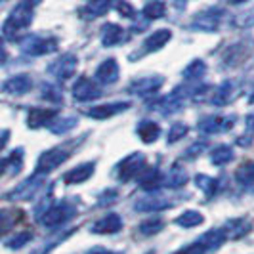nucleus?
I'll return each mask as SVG.
<instances>
[{
    "label": "nucleus",
    "mask_w": 254,
    "mask_h": 254,
    "mask_svg": "<svg viewBox=\"0 0 254 254\" xmlns=\"http://www.w3.org/2000/svg\"><path fill=\"white\" fill-rule=\"evenodd\" d=\"M149 254H151V253H149Z\"/></svg>",
    "instance_id": "53"
},
{
    "label": "nucleus",
    "mask_w": 254,
    "mask_h": 254,
    "mask_svg": "<svg viewBox=\"0 0 254 254\" xmlns=\"http://www.w3.org/2000/svg\"><path fill=\"white\" fill-rule=\"evenodd\" d=\"M165 13H166V6L165 2H161V0H153L149 4H145V8H143V15L147 19H159Z\"/></svg>",
    "instance_id": "35"
},
{
    "label": "nucleus",
    "mask_w": 254,
    "mask_h": 254,
    "mask_svg": "<svg viewBox=\"0 0 254 254\" xmlns=\"http://www.w3.org/2000/svg\"><path fill=\"white\" fill-rule=\"evenodd\" d=\"M224 231H226V237L229 239H241L243 235H247L251 231V226L245 220H235V222H228Z\"/></svg>",
    "instance_id": "30"
},
{
    "label": "nucleus",
    "mask_w": 254,
    "mask_h": 254,
    "mask_svg": "<svg viewBox=\"0 0 254 254\" xmlns=\"http://www.w3.org/2000/svg\"><path fill=\"white\" fill-rule=\"evenodd\" d=\"M231 94H233V82L226 80L216 88L214 96H212V103L214 105H226L229 102V98H231Z\"/></svg>",
    "instance_id": "34"
},
{
    "label": "nucleus",
    "mask_w": 254,
    "mask_h": 254,
    "mask_svg": "<svg viewBox=\"0 0 254 254\" xmlns=\"http://www.w3.org/2000/svg\"><path fill=\"white\" fill-rule=\"evenodd\" d=\"M69 157V151L64 147H52L48 151H44L38 157L37 163V174H48L52 170H56L60 165H64Z\"/></svg>",
    "instance_id": "5"
},
{
    "label": "nucleus",
    "mask_w": 254,
    "mask_h": 254,
    "mask_svg": "<svg viewBox=\"0 0 254 254\" xmlns=\"http://www.w3.org/2000/svg\"><path fill=\"white\" fill-rule=\"evenodd\" d=\"M56 117L54 109H31L27 115V127L29 128H40V127H48L52 119Z\"/></svg>",
    "instance_id": "22"
},
{
    "label": "nucleus",
    "mask_w": 254,
    "mask_h": 254,
    "mask_svg": "<svg viewBox=\"0 0 254 254\" xmlns=\"http://www.w3.org/2000/svg\"><path fill=\"white\" fill-rule=\"evenodd\" d=\"M8 168V159H0V174Z\"/></svg>",
    "instance_id": "46"
},
{
    "label": "nucleus",
    "mask_w": 254,
    "mask_h": 254,
    "mask_svg": "<svg viewBox=\"0 0 254 254\" xmlns=\"http://www.w3.org/2000/svg\"><path fill=\"white\" fill-rule=\"evenodd\" d=\"M13 224H15V218L10 210H4V208H0V237L2 235H6L10 229L13 228Z\"/></svg>",
    "instance_id": "37"
},
{
    "label": "nucleus",
    "mask_w": 254,
    "mask_h": 254,
    "mask_svg": "<svg viewBox=\"0 0 254 254\" xmlns=\"http://www.w3.org/2000/svg\"><path fill=\"white\" fill-rule=\"evenodd\" d=\"M38 0H23L19 6L13 8V12L8 15L6 23H4V33L8 37H15L19 31H23L31 25L33 21V10Z\"/></svg>",
    "instance_id": "1"
},
{
    "label": "nucleus",
    "mask_w": 254,
    "mask_h": 254,
    "mask_svg": "<svg viewBox=\"0 0 254 254\" xmlns=\"http://www.w3.org/2000/svg\"><path fill=\"white\" fill-rule=\"evenodd\" d=\"M94 170H96V165H94V163H82V165L71 168L69 172H65V176H64L65 184H82V182H86V180L92 178Z\"/></svg>",
    "instance_id": "17"
},
{
    "label": "nucleus",
    "mask_w": 254,
    "mask_h": 254,
    "mask_svg": "<svg viewBox=\"0 0 254 254\" xmlns=\"http://www.w3.org/2000/svg\"><path fill=\"white\" fill-rule=\"evenodd\" d=\"M151 109L159 111L163 115H172V113H178L182 111V98L176 96V94H170V96H165L161 100H155L151 103Z\"/></svg>",
    "instance_id": "19"
},
{
    "label": "nucleus",
    "mask_w": 254,
    "mask_h": 254,
    "mask_svg": "<svg viewBox=\"0 0 254 254\" xmlns=\"http://www.w3.org/2000/svg\"><path fill=\"white\" fill-rule=\"evenodd\" d=\"M235 180H237V184L243 186V188L254 186V163L253 161H247V163L239 165V168L235 170Z\"/></svg>",
    "instance_id": "27"
},
{
    "label": "nucleus",
    "mask_w": 254,
    "mask_h": 254,
    "mask_svg": "<svg viewBox=\"0 0 254 254\" xmlns=\"http://www.w3.org/2000/svg\"><path fill=\"white\" fill-rule=\"evenodd\" d=\"M134 206L138 212H157V210H168L172 203L163 195H145V197L138 199Z\"/></svg>",
    "instance_id": "14"
},
{
    "label": "nucleus",
    "mask_w": 254,
    "mask_h": 254,
    "mask_svg": "<svg viewBox=\"0 0 254 254\" xmlns=\"http://www.w3.org/2000/svg\"><path fill=\"white\" fill-rule=\"evenodd\" d=\"M188 180H190V174L186 172V168L182 165H174L168 170L165 180H163V186L165 188H172V190H178V188L188 184Z\"/></svg>",
    "instance_id": "21"
},
{
    "label": "nucleus",
    "mask_w": 254,
    "mask_h": 254,
    "mask_svg": "<svg viewBox=\"0 0 254 254\" xmlns=\"http://www.w3.org/2000/svg\"><path fill=\"white\" fill-rule=\"evenodd\" d=\"M0 2H2V0H0Z\"/></svg>",
    "instance_id": "52"
},
{
    "label": "nucleus",
    "mask_w": 254,
    "mask_h": 254,
    "mask_svg": "<svg viewBox=\"0 0 254 254\" xmlns=\"http://www.w3.org/2000/svg\"><path fill=\"white\" fill-rule=\"evenodd\" d=\"M128 107H130V103L128 102L102 103V105H94V107H90L88 111H86V115L92 117V119H96V121H103V119H111V117H115V115L127 111Z\"/></svg>",
    "instance_id": "12"
},
{
    "label": "nucleus",
    "mask_w": 254,
    "mask_h": 254,
    "mask_svg": "<svg viewBox=\"0 0 254 254\" xmlns=\"http://www.w3.org/2000/svg\"><path fill=\"white\" fill-rule=\"evenodd\" d=\"M136 132H138V136H140V140L143 143H153V141L159 140V136H161V128L153 121H141L138 128H136Z\"/></svg>",
    "instance_id": "25"
},
{
    "label": "nucleus",
    "mask_w": 254,
    "mask_h": 254,
    "mask_svg": "<svg viewBox=\"0 0 254 254\" xmlns=\"http://www.w3.org/2000/svg\"><path fill=\"white\" fill-rule=\"evenodd\" d=\"M96 78H98L100 84H113L115 80L119 78V64H117V60L109 58V60H105V62L98 65Z\"/></svg>",
    "instance_id": "16"
},
{
    "label": "nucleus",
    "mask_w": 254,
    "mask_h": 254,
    "mask_svg": "<svg viewBox=\"0 0 254 254\" xmlns=\"http://www.w3.org/2000/svg\"><path fill=\"white\" fill-rule=\"evenodd\" d=\"M224 15H226V13H224V10H220V8H208V10L197 13V15L193 17L191 27H193V29H199V31L212 33V31H216L218 27H220Z\"/></svg>",
    "instance_id": "6"
},
{
    "label": "nucleus",
    "mask_w": 254,
    "mask_h": 254,
    "mask_svg": "<svg viewBox=\"0 0 254 254\" xmlns=\"http://www.w3.org/2000/svg\"><path fill=\"white\" fill-rule=\"evenodd\" d=\"M29 241H31V233H29V231H23V233H17L15 237H12L10 241H6V247L15 251V249H21V247H25Z\"/></svg>",
    "instance_id": "39"
},
{
    "label": "nucleus",
    "mask_w": 254,
    "mask_h": 254,
    "mask_svg": "<svg viewBox=\"0 0 254 254\" xmlns=\"http://www.w3.org/2000/svg\"><path fill=\"white\" fill-rule=\"evenodd\" d=\"M75 216V208L67 203H58V204H50L44 214L40 216V224L48 229H56L60 226H64L65 222H69L71 218Z\"/></svg>",
    "instance_id": "4"
},
{
    "label": "nucleus",
    "mask_w": 254,
    "mask_h": 254,
    "mask_svg": "<svg viewBox=\"0 0 254 254\" xmlns=\"http://www.w3.org/2000/svg\"><path fill=\"white\" fill-rule=\"evenodd\" d=\"M195 184H197V188H201V190L206 193V197H212L218 191V186H220L218 178L204 176V174H197V176H195Z\"/></svg>",
    "instance_id": "33"
},
{
    "label": "nucleus",
    "mask_w": 254,
    "mask_h": 254,
    "mask_svg": "<svg viewBox=\"0 0 254 254\" xmlns=\"http://www.w3.org/2000/svg\"><path fill=\"white\" fill-rule=\"evenodd\" d=\"M235 25L243 27V29H247V27H254V8L239 13V15L235 17Z\"/></svg>",
    "instance_id": "40"
},
{
    "label": "nucleus",
    "mask_w": 254,
    "mask_h": 254,
    "mask_svg": "<svg viewBox=\"0 0 254 254\" xmlns=\"http://www.w3.org/2000/svg\"><path fill=\"white\" fill-rule=\"evenodd\" d=\"M204 151V143H195V145H191V149L186 151V157H197L199 153Z\"/></svg>",
    "instance_id": "43"
},
{
    "label": "nucleus",
    "mask_w": 254,
    "mask_h": 254,
    "mask_svg": "<svg viewBox=\"0 0 254 254\" xmlns=\"http://www.w3.org/2000/svg\"><path fill=\"white\" fill-rule=\"evenodd\" d=\"M117 10L123 13V15H127V17H132V15H134V8H132V4H128V2H125V0L117 2Z\"/></svg>",
    "instance_id": "42"
},
{
    "label": "nucleus",
    "mask_w": 254,
    "mask_h": 254,
    "mask_svg": "<svg viewBox=\"0 0 254 254\" xmlns=\"http://www.w3.org/2000/svg\"><path fill=\"white\" fill-rule=\"evenodd\" d=\"M251 103H254V92H253V96H251Z\"/></svg>",
    "instance_id": "50"
},
{
    "label": "nucleus",
    "mask_w": 254,
    "mask_h": 254,
    "mask_svg": "<svg viewBox=\"0 0 254 254\" xmlns=\"http://www.w3.org/2000/svg\"><path fill=\"white\" fill-rule=\"evenodd\" d=\"M73 98L76 102H92V100L102 98V88L86 76H80L73 84Z\"/></svg>",
    "instance_id": "10"
},
{
    "label": "nucleus",
    "mask_w": 254,
    "mask_h": 254,
    "mask_svg": "<svg viewBox=\"0 0 254 254\" xmlns=\"http://www.w3.org/2000/svg\"><path fill=\"white\" fill-rule=\"evenodd\" d=\"M42 180H44L42 174H35L31 178L23 180L19 186H15L10 191L8 199H12V201H29V199H33L38 191H40V188H42Z\"/></svg>",
    "instance_id": "7"
},
{
    "label": "nucleus",
    "mask_w": 254,
    "mask_h": 254,
    "mask_svg": "<svg viewBox=\"0 0 254 254\" xmlns=\"http://www.w3.org/2000/svg\"><path fill=\"white\" fill-rule=\"evenodd\" d=\"M121 229H123V218L119 216V214H115V212L103 216L102 220H98L92 226V231L100 233V235H113V233L121 231Z\"/></svg>",
    "instance_id": "15"
},
{
    "label": "nucleus",
    "mask_w": 254,
    "mask_h": 254,
    "mask_svg": "<svg viewBox=\"0 0 254 254\" xmlns=\"http://www.w3.org/2000/svg\"><path fill=\"white\" fill-rule=\"evenodd\" d=\"M235 125V117H220V115H212V117H204L199 121L197 128L203 132V134H220V132H226L229 128Z\"/></svg>",
    "instance_id": "9"
},
{
    "label": "nucleus",
    "mask_w": 254,
    "mask_h": 254,
    "mask_svg": "<svg viewBox=\"0 0 254 254\" xmlns=\"http://www.w3.org/2000/svg\"><path fill=\"white\" fill-rule=\"evenodd\" d=\"M172 37V33L168 31V29H161V31H155L153 35L145 38V42H143V48L141 52H145V54H151V52H159L163 46H166V42L170 40Z\"/></svg>",
    "instance_id": "20"
},
{
    "label": "nucleus",
    "mask_w": 254,
    "mask_h": 254,
    "mask_svg": "<svg viewBox=\"0 0 254 254\" xmlns=\"http://www.w3.org/2000/svg\"><path fill=\"white\" fill-rule=\"evenodd\" d=\"M21 50L27 56H44L58 50V40L56 38H42V37H29L23 40Z\"/></svg>",
    "instance_id": "8"
},
{
    "label": "nucleus",
    "mask_w": 254,
    "mask_h": 254,
    "mask_svg": "<svg viewBox=\"0 0 254 254\" xmlns=\"http://www.w3.org/2000/svg\"><path fill=\"white\" fill-rule=\"evenodd\" d=\"M204 73H206V65H204L203 60H193V62L184 69L182 76H184L186 80H199L201 76H204Z\"/></svg>",
    "instance_id": "32"
},
{
    "label": "nucleus",
    "mask_w": 254,
    "mask_h": 254,
    "mask_svg": "<svg viewBox=\"0 0 254 254\" xmlns=\"http://www.w3.org/2000/svg\"><path fill=\"white\" fill-rule=\"evenodd\" d=\"M204 222V218L201 212H197V210H186V212H182L176 220H174V224L180 226V228H197V226H201Z\"/></svg>",
    "instance_id": "28"
},
{
    "label": "nucleus",
    "mask_w": 254,
    "mask_h": 254,
    "mask_svg": "<svg viewBox=\"0 0 254 254\" xmlns=\"http://www.w3.org/2000/svg\"><path fill=\"white\" fill-rule=\"evenodd\" d=\"M8 138H10V132L8 130H4L2 134H0V149L6 145V141H8Z\"/></svg>",
    "instance_id": "45"
},
{
    "label": "nucleus",
    "mask_w": 254,
    "mask_h": 254,
    "mask_svg": "<svg viewBox=\"0 0 254 254\" xmlns=\"http://www.w3.org/2000/svg\"><path fill=\"white\" fill-rule=\"evenodd\" d=\"M231 159H233V149L229 145H218L210 151V161L216 166L228 165Z\"/></svg>",
    "instance_id": "29"
},
{
    "label": "nucleus",
    "mask_w": 254,
    "mask_h": 254,
    "mask_svg": "<svg viewBox=\"0 0 254 254\" xmlns=\"http://www.w3.org/2000/svg\"><path fill=\"white\" fill-rule=\"evenodd\" d=\"M76 125H78L76 117H58L56 115L48 123V130L54 132V134H65V132H71Z\"/></svg>",
    "instance_id": "26"
},
{
    "label": "nucleus",
    "mask_w": 254,
    "mask_h": 254,
    "mask_svg": "<svg viewBox=\"0 0 254 254\" xmlns=\"http://www.w3.org/2000/svg\"><path fill=\"white\" fill-rule=\"evenodd\" d=\"M76 64L78 62H76V58L73 54H65V56H62L60 60H56L50 65V71L52 75H56L60 80H67V78H71V76L75 75Z\"/></svg>",
    "instance_id": "13"
},
{
    "label": "nucleus",
    "mask_w": 254,
    "mask_h": 254,
    "mask_svg": "<svg viewBox=\"0 0 254 254\" xmlns=\"http://www.w3.org/2000/svg\"><path fill=\"white\" fill-rule=\"evenodd\" d=\"M224 241H226V231L224 229H210L204 235H201L195 243L184 247L182 251L174 254H206L210 251H216Z\"/></svg>",
    "instance_id": "2"
},
{
    "label": "nucleus",
    "mask_w": 254,
    "mask_h": 254,
    "mask_svg": "<svg viewBox=\"0 0 254 254\" xmlns=\"http://www.w3.org/2000/svg\"><path fill=\"white\" fill-rule=\"evenodd\" d=\"M245 127H247V132H249V134H254V113L247 115V119H245Z\"/></svg>",
    "instance_id": "44"
},
{
    "label": "nucleus",
    "mask_w": 254,
    "mask_h": 254,
    "mask_svg": "<svg viewBox=\"0 0 254 254\" xmlns=\"http://www.w3.org/2000/svg\"><path fill=\"white\" fill-rule=\"evenodd\" d=\"M163 84H165V76H161V75L143 76V78L134 80V82L130 84L128 92H130V94H136V96H151L155 92H159Z\"/></svg>",
    "instance_id": "11"
},
{
    "label": "nucleus",
    "mask_w": 254,
    "mask_h": 254,
    "mask_svg": "<svg viewBox=\"0 0 254 254\" xmlns=\"http://www.w3.org/2000/svg\"><path fill=\"white\" fill-rule=\"evenodd\" d=\"M145 168H147L145 157L141 153H132V155H128L127 159H123L117 165L115 172H117V178L121 182H130V180L140 178L141 174L145 172Z\"/></svg>",
    "instance_id": "3"
},
{
    "label": "nucleus",
    "mask_w": 254,
    "mask_h": 254,
    "mask_svg": "<svg viewBox=\"0 0 254 254\" xmlns=\"http://www.w3.org/2000/svg\"><path fill=\"white\" fill-rule=\"evenodd\" d=\"M88 254H111L109 251H105V249H94V251H90Z\"/></svg>",
    "instance_id": "47"
},
{
    "label": "nucleus",
    "mask_w": 254,
    "mask_h": 254,
    "mask_svg": "<svg viewBox=\"0 0 254 254\" xmlns=\"http://www.w3.org/2000/svg\"><path fill=\"white\" fill-rule=\"evenodd\" d=\"M125 40V31L123 27L117 25V23H105L102 29V44L103 46H115L119 42Z\"/></svg>",
    "instance_id": "23"
},
{
    "label": "nucleus",
    "mask_w": 254,
    "mask_h": 254,
    "mask_svg": "<svg viewBox=\"0 0 254 254\" xmlns=\"http://www.w3.org/2000/svg\"><path fill=\"white\" fill-rule=\"evenodd\" d=\"M165 228V222L159 220V218H153V220H145L140 224V231L143 235H157L159 231H163Z\"/></svg>",
    "instance_id": "36"
},
{
    "label": "nucleus",
    "mask_w": 254,
    "mask_h": 254,
    "mask_svg": "<svg viewBox=\"0 0 254 254\" xmlns=\"http://www.w3.org/2000/svg\"><path fill=\"white\" fill-rule=\"evenodd\" d=\"M2 48H4V46H2V38H0V50H2Z\"/></svg>",
    "instance_id": "51"
},
{
    "label": "nucleus",
    "mask_w": 254,
    "mask_h": 254,
    "mask_svg": "<svg viewBox=\"0 0 254 254\" xmlns=\"http://www.w3.org/2000/svg\"><path fill=\"white\" fill-rule=\"evenodd\" d=\"M188 125H184V123H176V125H172L170 127V132H168V143H176L178 140H182L186 134H188Z\"/></svg>",
    "instance_id": "38"
},
{
    "label": "nucleus",
    "mask_w": 254,
    "mask_h": 254,
    "mask_svg": "<svg viewBox=\"0 0 254 254\" xmlns=\"http://www.w3.org/2000/svg\"><path fill=\"white\" fill-rule=\"evenodd\" d=\"M138 180H140L141 188L147 191V193H153V191H157L163 186V176H161V172H159L157 168H149V166L145 168V172H143Z\"/></svg>",
    "instance_id": "24"
},
{
    "label": "nucleus",
    "mask_w": 254,
    "mask_h": 254,
    "mask_svg": "<svg viewBox=\"0 0 254 254\" xmlns=\"http://www.w3.org/2000/svg\"><path fill=\"white\" fill-rule=\"evenodd\" d=\"M6 62V52H4V48L0 50V64H4Z\"/></svg>",
    "instance_id": "48"
},
{
    "label": "nucleus",
    "mask_w": 254,
    "mask_h": 254,
    "mask_svg": "<svg viewBox=\"0 0 254 254\" xmlns=\"http://www.w3.org/2000/svg\"><path fill=\"white\" fill-rule=\"evenodd\" d=\"M243 2H247V0H231V4H243Z\"/></svg>",
    "instance_id": "49"
},
{
    "label": "nucleus",
    "mask_w": 254,
    "mask_h": 254,
    "mask_svg": "<svg viewBox=\"0 0 254 254\" xmlns=\"http://www.w3.org/2000/svg\"><path fill=\"white\" fill-rule=\"evenodd\" d=\"M42 98L44 100H50V102H62V92L52 86V84H42Z\"/></svg>",
    "instance_id": "41"
},
{
    "label": "nucleus",
    "mask_w": 254,
    "mask_h": 254,
    "mask_svg": "<svg viewBox=\"0 0 254 254\" xmlns=\"http://www.w3.org/2000/svg\"><path fill=\"white\" fill-rule=\"evenodd\" d=\"M111 2H113V0H92L86 8H82V10H84L82 13H84L86 17H90V19H92V17H100V15H103V13L111 8Z\"/></svg>",
    "instance_id": "31"
},
{
    "label": "nucleus",
    "mask_w": 254,
    "mask_h": 254,
    "mask_svg": "<svg viewBox=\"0 0 254 254\" xmlns=\"http://www.w3.org/2000/svg\"><path fill=\"white\" fill-rule=\"evenodd\" d=\"M31 86H33V82L27 75H15L2 84V90L8 94H13V96H21V94H27Z\"/></svg>",
    "instance_id": "18"
}]
</instances>
